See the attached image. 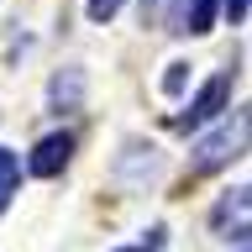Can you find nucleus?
I'll list each match as a JSON object with an SVG mask.
<instances>
[{
    "instance_id": "nucleus-1",
    "label": "nucleus",
    "mask_w": 252,
    "mask_h": 252,
    "mask_svg": "<svg viewBox=\"0 0 252 252\" xmlns=\"http://www.w3.org/2000/svg\"><path fill=\"white\" fill-rule=\"evenodd\" d=\"M242 142H247V110H236L226 126H216L205 142H194V153H189V173H216V168H226V163L242 153Z\"/></svg>"
},
{
    "instance_id": "nucleus-2",
    "label": "nucleus",
    "mask_w": 252,
    "mask_h": 252,
    "mask_svg": "<svg viewBox=\"0 0 252 252\" xmlns=\"http://www.w3.org/2000/svg\"><path fill=\"white\" fill-rule=\"evenodd\" d=\"M226 94H231V74H216V79H205V90L189 100L179 116H173V126L179 131H189V126H205L210 116H220V105H226Z\"/></svg>"
},
{
    "instance_id": "nucleus-3",
    "label": "nucleus",
    "mask_w": 252,
    "mask_h": 252,
    "mask_svg": "<svg viewBox=\"0 0 252 252\" xmlns=\"http://www.w3.org/2000/svg\"><path fill=\"white\" fill-rule=\"evenodd\" d=\"M68 158H74V131H47V137L32 147L27 168L37 173V179H58V173L68 168Z\"/></svg>"
},
{
    "instance_id": "nucleus-4",
    "label": "nucleus",
    "mask_w": 252,
    "mask_h": 252,
    "mask_svg": "<svg viewBox=\"0 0 252 252\" xmlns=\"http://www.w3.org/2000/svg\"><path fill=\"white\" fill-rule=\"evenodd\" d=\"M210 231L226 236V242H242L247 236V184H236L231 194H220V205L210 210Z\"/></svg>"
},
{
    "instance_id": "nucleus-5",
    "label": "nucleus",
    "mask_w": 252,
    "mask_h": 252,
    "mask_svg": "<svg viewBox=\"0 0 252 252\" xmlns=\"http://www.w3.org/2000/svg\"><path fill=\"white\" fill-rule=\"evenodd\" d=\"M216 5L220 0H173L168 32H179V37H205V32L216 27Z\"/></svg>"
},
{
    "instance_id": "nucleus-6",
    "label": "nucleus",
    "mask_w": 252,
    "mask_h": 252,
    "mask_svg": "<svg viewBox=\"0 0 252 252\" xmlns=\"http://www.w3.org/2000/svg\"><path fill=\"white\" fill-rule=\"evenodd\" d=\"M79 94H84V68H63V74L47 84V105L53 110H74Z\"/></svg>"
},
{
    "instance_id": "nucleus-7",
    "label": "nucleus",
    "mask_w": 252,
    "mask_h": 252,
    "mask_svg": "<svg viewBox=\"0 0 252 252\" xmlns=\"http://www.w3.org/2000/svg\"><path fill=\"white\" fill-rule=\"evenodd\" d=\"M16 184H21V158H16L11 147H0V210H5V205H11Z\"/></svg>"
},
{
    "instance_id": "nucleus-8",
    "label": "nucleus",
    "mask_w": 252,
    "mask_h": 252,
    "mask_svg": "<svg viewBox=\"0 0 252 252\" xmlns=\"http://www.w3.org/2000/svg\"><path fill=\"white\" fill-rule=\"evenodd\" d=\"M163 242H168V226H153L142 242H131V247H121V252H163Z\"/></svg>"
},
{
    "instance_id": "nucleus-9",
    "label": "nucleus",
    "mask_w": 252,
    "mask_h": 252,
    "mask_svg": "<svg viewBox=\"0 0 252 252\" xmlns=\"http://www.w3.org/2000/svg\"><path fill=\"white\" fill-rule=\"evenodd\" d=\"M126 0H84V11H90V21H110V16L121 11Z\"/></svg>"
},
{
    "instance_id": "nucleus-10",
    "label": "nucleus",
    "mask_w": 252,
    "mask_h": 252,
    "mask_svg": "<svg viewBox=\"0 0 252 252\" xmlns=\"http://www.w3.org/2000/svg\"><path fill=\"white\" fill-rule=\"evenodd\" d=\"M220 11L231 16V21H247V0H220Z\"/></svg>"
}]
</instances>
